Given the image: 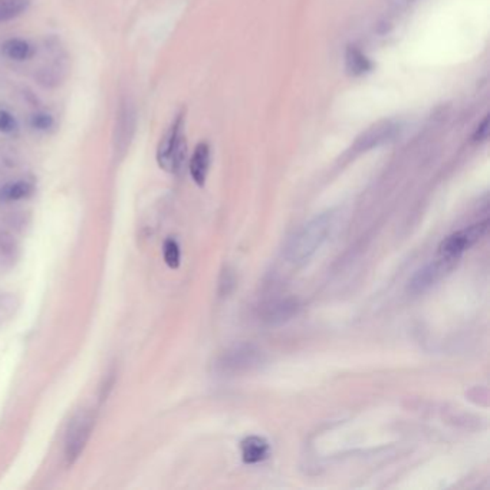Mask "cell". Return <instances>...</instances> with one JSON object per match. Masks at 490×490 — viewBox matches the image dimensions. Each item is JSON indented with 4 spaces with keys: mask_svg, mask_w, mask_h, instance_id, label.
I'll list each match as a JSON object with an SVG mask.
<instances>
[{
    "mask_svg": "<svg viewBox=\"0 0 490 490\" xmlns=\"http://www.w3.org/2000/svg\"><path fill=\"white\" fill-rule=\"evenodd\" d=\"M187 156V141L184 135V112L176 115L157 147V163L167 173L181 171Z\"/></svg>",
    "mask_w": 490,
    "mask_h": 490,
    "instance_id": "obj_2",
    "label": "cell"
},
{
    "mask_svg": "<svg viewBox=\"0 0 490 490\" xmlns=\"http://www.w3.org/2000/svg\"><path fill=\"white\" fill-rule=\"evenodd\" d=\"M137 130V112L131 100L124 98L121 101L114 130V153L118 158H124L133 142Z\"/></svg>",
    "mask_w": 490,
    "mask_h": 490,
    "instance_id": "obj_6",
    "label": "cell"
},
{
    "mask_svg": "<svg viewBox=\"0 0 490 490\" xmlns=\"http://www.w3.org/2000/svg\"><path fill=\"white\" fill-rule=\"evenodd\" d=\"M95 423L96 415L88 408L80 410L70 419L64 442V461L66 468H72L80 460L92 436Z\"/></svg>",
    "mask_w": 490,
    "mask_h": 490,
    "instance_id": "obj_3",
    "label": "cell"
},
{
    "mask_svg": "<svg viewBox=\"0 0 490 490\" xmlns=\"http://www.w3.org/2000/svg\"><path fill=\"white\" fill-rule=\"evenodd\" d=\"M210 161H211L210 145L207 142H199L198 145H195V149H194L193 156H191L190 163H188L190 176H191L193 181L199 187H203L206 184V179H207L209 168H210Z\"/></svg>",
    "mask_w": 490,
    "mask_h": 490,
    "instance_id": "obj_9",
    "label": "cell"
},
{
    "mask_svg": "<svg viewBox=\"0 0 490 490\" xmlns=\"http://www.w3.org/2000/svg\"><path fill=\"white\" fill-rule=\"evenodd\" d=\"M489 229V220H483V222L475 223L466 229L457 230L447 236L442 243L438 244L437 255L443 258H450V259H460V256L469 251L473 244H476L479 240L483 239V236L487 233Z\"/></svg>",
    "mask_w": 490,
    "mask_h": 490,
    "instance_id": "obj_5",
    "label": "cell"
},
{
    "mask_svg": "<svg viewBox=\"0 0 490 490\" xmlns=\"http://www.w3.org/2000/svg\"><path fill=\"white\" fill-rule=\"evenodd\" d=\"M489 134V118H484L475 133V141H484Z\"/></svg>",
    "mask_w": 490,
    "mask_h": 490,
    "instance_id": "obj_19",
    "label": "cell"
},
{
    "mask_svg": "<svg viewBox=\"0 0 490 490\" xmlns=\"http://www.w3.org/2000/svg\"><path fill=\"white\" fill-rule=\"evenodd\" d=\"M0 52L10 61L24 62L35 55V46L22 38H9L0 45Z\"/></svg>",
    "mask_w": 490,
    "mask_h": 490,
    "instance_id": "obj_12",
    "label": "cell"
},
{
    "mask_svg": "<svg viewBox=\"0 0 490 490\" xmlns=\"http://www.w3.org/2000/svg\"><path fill=\"white\" fill-rule=\"evenodd\" d=\"M399 127L394 124L393 121H381L370 127L366 131H364L355 141L354 144V151L355 153H362L374 147H378L391 138H394L397 134Z\"/></svg>",
    "mask_w": 490,
    "mask_h": 490,
    "instance_id": "obj_8",
    "label": "cell"
},
{
    "mask_svg": "<svg viewBox=\"0 0 490 490\" xmlns=\"http://www.w3.org/2000/svg\"><path fill=\"white\" fill-rule=\"evenodd\" d=\"M346 68L352 77H361L373 69V62L358 47L348 46L346 52Z\"/></svg>",
    "mask_w": 490,
    "mask_h": 490,
    "instance_id": "obj_14",
    "label": "cell"
},
{
    "mask_svg": "<svg viewBox=\"0 0 490 490\" xmlns=\"http://www.w3.org/2000/svg\"><path fill=\"white\" fill-rule=\"evenodd\" d=\"M35 186L28 180H17L0 188V202H19L34 194Z\"/></svg>",
    "mask_w": 490,
    "mask_h": 490,
    "instance_id": "obj_13",
    "label": "cell"
},
{
    "mask_svg": "<svg viewBox=\"0 0 490 490\" xmlns=\"http://www.w3.org/2000/svg\"><path fill=\"white\" fill-rule=\"evenodd\" d=\"M19 130V122L16 117L8 110H0V133L2 134H15Z\"/></svg>",
    "mask_w": 490,
    "mask_h": 490,
    "instance_id": "obj_18",
    "label": "cell"
},
{
    "mask_svg": "<svg viewBox=\"0 0 490 490\" xmlns=\"http://www.w3.org/2000/svg\"><path fill=\"white\" fill-rule=\"evenodd\" d=\"M335 225V216L332 211L322 213L313 217L304 225L286 244L285 256L292 265L306 263L331 236Z\"/></svg>",
    "mask_w": 490,
    "mask_h": 490,
    "instance_id": "obj_1",
    "label": "cell"
},
{
    "mask_svg": "<svg viewBox=\"0 0 490 490\" xmlns=\"http://www.w3.org/2000/svg\"><path fill=\"white\" fill-rule=\"evenodd\" d=\"M298 309H299V305L295 299L276 301L265 308L263 320L271 325H281L292 320V318L297 315Z\"/></svg>",
    "mask_w": 490,
    "mask_h": 490,
    "instance_id": "obj_11",
    "label": "cell"
},
{
    "mask_svg": "<svg viewBox=\"0 0 490 490\" xmlns=\"http://www.w3.org/2000/svg\"><path fill=\"white\" fill-rule=\"evenodd\" d=\"M163 258L170 269H179L181 263V249L175 237H167L163 243Z\"/></svg>",
    "mask_w": 490,
    "mask_h": 490,
    "instance_id": "obj_16",
    "label": "cell"
},
{
    "mask_svg": "<svg viewBox=\"0 0 490 490\" xmlns=\"http://www.w3.org/2000/svg\"><path fill=\"white\" fill-rule=\"evenodd\" d=\"M242 460L246 464H256L265 461L271 454V446L267 440L260 436H249L240 443Z\"/></svg>",
    "mask_w": 490,
    "mask_h": 490,
    "instance_id": "obj_10",
    "label": "cell"
},
{
    "mask_svg": "<svg viewBox=\"0 0 490 490\" xmlns=\"http://www.w3.org/2000/svg\"><path fill=\"white\" fill-rule=\"evenodd\" d=\"M32 5V0H0V24L22 16Z\"/></svg>",
    "mask_w": 490,
    "mask_h": 490,
    "instance_id": "obj_15",
    "label": "cell"
},
{
    "mask_svg": "<svg viewBox=\"0 0 490 490\" xmlns=\"http://www.w3.org/2000/svg\"><path fill=\"white\" fill-rule=\"evenodd\" d=\"M459 259H450L438 256L427 263L420 271L414 274V276L408 282V292L413 295H420L434 286L438 281H442L447 274H450L454 266L457 265Z\"/></svg>",
    "mask_w": 490,
    "mask_h": 490,
    "instance_id": "obj_7",
    "label": "cell"
},
{
    "mask_svg": "<svg viewBox=\"0 0 490 490\" xmlns=\"http://www.w3.org/2000/svg\"><path fill=\"white\" fill-rule=\"evenodd\" d=\"M263 364V352L252 344H240L226 350L214 362V371L222 376H239L253 371Z\"/></svg>",
    "mask_w": 490,
    "mask_h": 490,
    "instance_id": "obj_4",
    "label": "cell"
},
{
    "mask_svg": "<svg viewBox=\"0 0 490 490\" xmlns=\"http://www.w3.org/2000/svg\"><path fill=\"white\" fill-rule=\"evenodd\" d=\"M29 126L31 128H34L35 131H40V133H46L49 130H52L55 126V118L43 111L35 112L31 115L29 118Z\"/></svg>",
    "mask_w": 490,
    "mask_h": 490,
    "instance_id": "obj_17",
    "label": "cell"
}]
</instances>
